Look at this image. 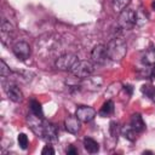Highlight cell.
Instances as JSON below:
<instances>
[{
    "mask_svg": "<svg viewBox=\"0 0 155 155\" xmlns=\"http://www.w3.org/2000/svg\"><path fill=\"white\" fill-rule=\"evenodd\" d=\"M67 154L68 155H75V154H78V149L74 145H69L67 149Z\"/></svg>",
    "mask_w": 155,
    "mask_h": 155,
    "instance_id": "d4e9b609",
    "label": "cell"
},
{
    "mask_svg": "<svg viewBox=\"0 0 155 155\" xmlns=\"http://www.w3.org/2000/svg\"><path fill=\"white\" fill-rule=\"evenodd\" d=\"M117 24L124 30H131L137 24V11L131 7H126L122 12L119 13Z\"/></svg>",
    "mask_w": 155,
    "mask_h": 155,
    "instance_id": "7a4b0ae2",
    "label": "cell"
},
{
    "mask_svg": "<svg viewBox=\"0 0 155 155\" xmlns=\"http://www.w3.org/2000/svg\"><path fill=\"white\" fill-rule=\"evenodd\" d=\"M30 111H31V114L36 115L38 117H42L44 116L41 103L39 101H36V99H31L30 101Z\"/></svg>",
    "mask_w": 155,
    "mask_h": 155,
    "instance_id": "ac0fdd59",
    "label": "cell"
},
{
    "mask_svg": "<svg viewBox=\"0 0 155 155\" xmlns=\"http://www.w3.org/2000/svg\"><path fill=\"white\" fill-rule=\"evenodd\" d=\"M13 31V25L10 23V22H7V21H2L1 22V36L2 38H5L6 35H8L10 36V34Z\"/></svg>",
    "mask_w": 155,
    "mask_h": 155,
    "instance_id": "d6986e66",
    "label": "cell"
},
{
    "mask_svg": "<svg viewBox=\"0 0 155 155\" xmlns=\"http://www.w3.org/2000/svg\"><path fill=\"white\" fill-rule=\"evenodd\" d=\"M151 7H153V10H155V0L151 2Z\"/></svg>",
    "mask_w": 155,
    "mask_h": 155,
    "instance_id": "4316f807",
    "label": "cell"
},
{
    "mask_svg": "<svg viewBox=\"0 0 155 155\" xmlns=\"http://www.w3.org/2000/svg\"><path fill=\"white\" fill-rule=\"evenodd\" d=\"M12 51L15 53V56L19 59V61H25L30 57V53H31V50H30V46L28 42L25 41H17L13 47H12Z\"/></svg>",
    "mask_w": 155,
    "mask_h": 155,
    "instance_id": "8992f818",
    "label": "cell"
},
{
    "mask_svg": "<svg viewBox=\"0 0 155 155\" xmlns=\"http://www.w3.org/2000/svg\"><path fill=\"white\" fill-rule=\"evenodd\" d=\"M64 126L69 133L76 134L81 128V121L76 115H68L64 120Z\"/></svg>",
    "mask_w": 155,
    "mask_h": 155,
    "instance_id": "8fae6325",
    "label": "cell"
},
{
    "mask_svg": "<svg viewBox=\"0 0 155 155\" xmlns=\"http://www.w3.org/2000/svg\"><path fill=\"white\" fill-rule=\"evenodd\" d=\"M108 59H109V57H108V53H107V46L105 45L98 44L92 48V51H91V61L94 64L103 65V64L107 63Z\"/></svg>",
    "mask_w": 155,
    "mask_h": 155,
    "instance_id": "5b68a950",
    "label": "cell"
},
{
    "mask_svg": "<svg viewBox=\"0 0 155 155\" xmlns=\"http://www.w3.org/2000/svg\"><path fill=\"white\" fill-rule=\"evenodd\" d=\"M114 113V102L111 99H108L107 102L103 103V105L99 109V115L105 117V116H109Z\"/></svg>",
    "mask_w": 155,
    "mask_h": 155,
    "instance_id": "9a60e30c",
    "label": "cell"
},
{
    "mask_svg": "<svg viewBox=\"0 0 155 155\" xmlns=\"http://www.w3.org/2000/svg\"><path fill=\"white\" fill-rule=\"evenodd\" d=\"M79 61V57L74 53H64V54H61L56 62H54V65L57 69L59 70H65V71H70V69L74 67V64Z\"/></svg>",
    "mask_w": 155,
    "mask_h": 155,
    "instance_id": "277c9868",
    "label": "cell"
},
{
    "mask_svg": "<svg viewBox=\"0 0 155 155\" xmlns=\"http://www.w3.org/2000/svg\"><path fill=\"white\" fill-rule=\"evenodd\" d=\"M17 140H18L19 147H21L23 150H25V149L28 148V145H29V139H28V137H27L25 133H19L18 137H17Z\"/></svg>",
    "mask_w": 155,
    "mask_h": 155,
    "instance_id": "44dd1931",
    "label": "cell"
},
{
    "mask_svg": "<svg viewBox=\"0 0 155 155\" xmlns=\"http://www.w3.org/2000/svg\"><path fill=\"white\" fill-rule=\"evenodd\" d=\"M84 148L87 150V153L90 154H96L99 150V144L91 137H86L84 138Z\"/></svg>",
    "mask_w": 155,
    "mask_h": 155,
    "instance_id": "5bb4252c",
    "label": "cell"
},
{
    "mask_svg": "<svg viewBox=\"0 0 155 155\" xmlns=\"http://www.w3.org/2000/svg\"><path fill=\"white\" fill-rule=\"evenodd\" d=\"M130 125L139 133V132H143L145 130V124L143 121V117L139 113H134L132 114L131 119H130Z\"/></svg>",
    "mask_w": 155,
    "mask_h": 155,
    "instance_id": "7c38bea8",
    "label": "cell"
},
{
    "mask_svg": "<svg viewBox=\"0 0 155 155\" xmlns=\"http://www.w3.org/2000/svg\"><path fill=\"white\" fill-rule=\"evenodd\" d=\"M131 0H111V5H113V10L116 13L122 12L126 7H128Z\"/></svg>",
    "mask_w": 155,
    "mask_h": 155,
    "instance_id": "e0dca14e",
    "label": "cell"
},
{
    "mask_svg": "<svg viewBox=\"0 0 155 155\" xmlns=\"http://www.w3.org/2000/svg\"><path fill=\"white\" fill-rule=\"evenodd\" d=\"M137 131L131 126V125H128V126H125V127H122L121 128V134L126 138V139H128L130 142H133V140H136V138H137Z\"/></svg>",
    "mask_w": 155,
    "mask_h": 155,
    "instance_id": "2e32d148",
    "label": "cell"
},
{
    "mask_svg": "<svg viewBox=\"0 0 155 155\" xmlns=\"http://www.w3.org/2000/svg\"><path fill=\"white\" fill-rule=\"evenodd\" d=\"M142 63L143 65H148V67H153L155 64V48L150 47L148 48L143 56H142Z\"/></svg>",
    "mask_w": 155,
    "mask_h": 155,
    "instance_id": "4fadbf2b",
    "label": "cell"
},
{
    "mask_svg": "<svg viewBox=\"0 0 155 155\" xmlns=\"http://www.w3.org/2000/svg\"><path fill=\"white\" fill-rule=\"evenodd\" d=\"M75 115L79 117V120L81 122H90L94 119L96 110L92 107H88V105H79L76 108Z\"/></svg>",
    "mask_w": 155,
    "mask_h": 155,
    "instance_id": "52a82bcc",
    "label": "cell"
},
{
    "mask_svg": "<svg viewBox=\"0 0 155 155\" xmlns=\"http://www.w3.org/2000/svg\"><path fill=\"white\" fill-rule=\"evenodd\" d=\"M41 154L42 155H53L54 154V149L52 148V145H45L44 149L41 150Z\"/></svg>",
    "mask_w": 155,
    "mask_h": 155,
    "instance_id": "cb8c5ba5",
    "label": "cell"
},
{
    "mask_svg": "<svg viewBox=\"0 0 155 155\" xmlns=\"http://www.w3.org/2000/svg\"><path fill=\"white\" fill-rule=\"evenodd\" d=\"M153 101H154V102H155V96H154V99H153Z\"/></svg>",
    "mask_w": 155,
    "mask_h": 155,
    "instance_id": "83f0119b",
    "label": "cell"
},
{
    "mask_svg": "<svg viewBox=\"0 0 155 155\" xmlns=\"http://www.w3.org/2000/svg\"><path fill=\"white\" fill-rule=\"evenodd\" d=\"M142 92H143L147 97H149L150 99H154V96H155V87H153V86H150V85H144V86H142Z\"/></svg>",
    "mask_w": 155,
    "mask_h": 155,
    "instance_id": "603a6c76",
    "label": "cell"
},
{
    "mask_svg": "<svg viewBox=\"0 0 155 155\" xmlns=\"http://www.w3.org/2000/svg\"><path fill=\"white\" fill-rule=\"evenodd\" d=\"M102 85H103V79L101 76H88L86 79H82V82L80 86L88 91H96V90H99Z\"/></svg>",
    "mask_w": 155,
    "mask_h": 155,
    "instance_id": "9c48e42d",
    "label": "cell"
},
{
    "mask_svg": "<svg viewBox=\"0 0 155 155\" xmlns=\"http://www.w3.org/2000/svg\"><path fill=\"white\" fill-rule=\"evenodd\" d=\"M41 138H44L47 142H54L58 138V128L54 124L44 121V127H42V133Z\"/></svg>",
    "mask_w": 155,
    "mask_h": 155,
    "instance_id": "ba28073f",
    "label": "cell"
},
{
    "mask_svg": "<svg viewBox=\"0 0 155 155\" xmlns=\"http://www.w3.org/2000/svg\"><path fill=\"white\" fill-rule=\"evenodd\" d=\"M4 88H5V92L7 94V97L15 102V103H19L23 101V93L22 91L15 85V84H7V85H4Z\"/></svg>",
    "mask_w": 155,
    "mask_h": 155,
    "instance_id": "30bf717a",
    "label": "cell"
},
{
    "mask_svg": "<svg viewBox=\"0 0 155 155\" xmlns=\"http://www.w3.org/2000/svg\"><path fill=\"white\" fill-rule=\"evenodd\" d=\"M11 74H12L11 73V69L7 67V64L5 63V61L1 59L0 61V75H1V78L5 79L6 76H10Z\"/></svg>",
    "mask_w": 155,
    "mask_h": 155,
    "instance_id": "ffe728a7",
    "label": "cell"
},
{
    "mask_svg": "<svg viewBox=\"0 0 155 155\" xmlns=\"http://www.w3.org/2000/svg\"><path fill=\"white\" fill-rule=\"evenodd\" d=\"M107 53H108L109 59H111V61H121L127 53L126 41L120 36L113 38L107 44Z\"/></svg>",
    "mask_w": 155,
    "mask_h": 155,
    "instance_id": "6da1fadb",
    "label": "cell"
},
{
    "mask_svg": "<svg viewBox=\"0 0 155 155\" xmlns=\"http://www.w3.org/2000/svg\"><path fill=\"white\" fill-rule=\"evenodd\" d=\"M124 90H125V91H127V93H128L130 96L132 94L133 88H132V86H131V85H124Z\"/></svg>",
    "mask_w": 155,
    "mask_h": 155,
    "instance_id": "484cf974",
    "label": "cell"
},
{
    "mask_svg": "<svg viewBox=\"0 0 155 155\" xmlns=\"http://www.w3.org/2000/svg\"><path fill=\"white\" fill-rule=\"evenodd\" d=\"M109 132H110V134H111L113 138L117 139V134L120 132V127H119V124L116 121H111L110 122V125H109Z\"/></svg>",
    "mask_w": 155,
    "mask_h": 155,
    "instance_id": "7402d4cb",
    "label": "cell"
},
{
    "mask_svg": "<svg viewBox=\"0 0 155 155\" xmlns=\"http://www.w3.org/2000/svg\"><path fill=\"white\" fill-rule=\"evenodd\" d=\"M94 70V64L91 61H78L74 67L70 69V73L73 76L78 79H86L92 75Z\"/></svg>",
    "mask_w": 155,
    "mask_h": 155,
    "instance_id": "3957f363",
    "label": "cell"
}]
</instances>
